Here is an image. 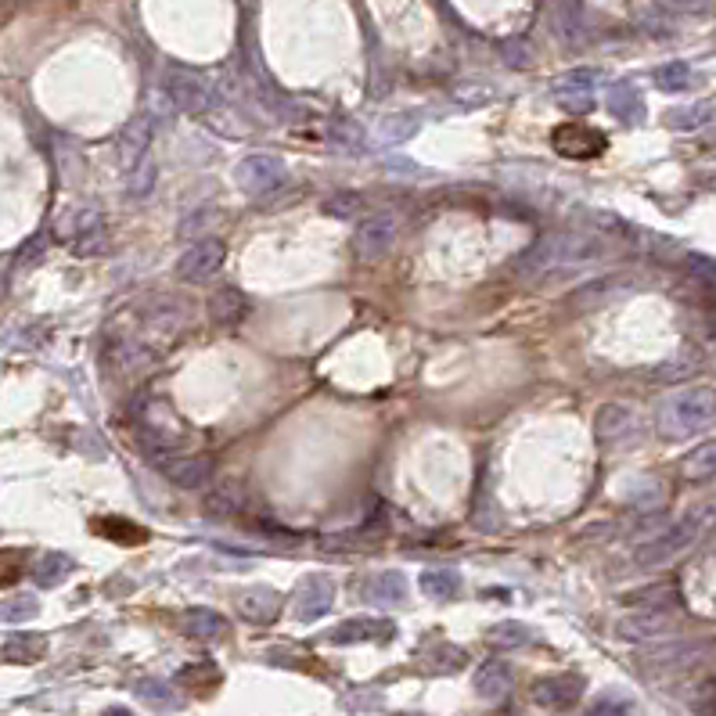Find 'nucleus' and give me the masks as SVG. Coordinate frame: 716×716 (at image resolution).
Segmentation results:
<instances>
[{"instance_id": "1", "label": "nucleus", "mask_w": 716, "mask_h": 716, "mask_svg": "<svg viewBox=\"0 0 716 716\" xmlns=\"http://www.w3.org/2000/svg\"><path fill=\"white\" fill-rule=\"evenodd\" d=\"M605 238L591 231H551L544 238L529 245L515 260V270L526 278H540V274H558V270H580L591 267L605 256Z\"/></svg>"}, {"instance_id": "2", "label": "nucleus", "mask_w": 716, "mask_h": 716, "mask_svg": "<svg viewBox=\"0 0 716 716\" xmlns=\"http://www.w3.org/2000/svg\"><path fill=\"white\" fill-rule=\"evenodd\" d=\"M716 526V504H695L688 508L677 522L659 533V537L645 540V544L634 547V565L641 569H655V565H670L677 555H684L688 547H695L709 529Z\"/></svg>"}, {"instance_id": "3", "label": "nucleus", "mask_w": 716, "mask_h": 716, "mask_svg": "<svg viewBox=\"0 0 716 716\" xmlns=\"http://www.w3.org/2000/svg\"><path fill=\"white\" fill-rule=\"evenodd\" d=\"M716 421L713 385H688L655 407V429L663 439H691Z\"/></svg>"}, {"instance_id": "4", "label": "nucleus", "mask_w": 716, "mask_h": 716, "mask_svg": "<svg viewBox=\"0 0 716 716\" xmlns=\"http://www.w3.org/2000/svg\"><path fill=\"white\" fill-rule=\"evenodd\" d=\"M594 436L601 447L609 450H627L641 443V418L627 403H601L594 414Z\"/></svg>"}, {"instance_id": "5", "label": "nucleus", "mask_w": 716, "mask_h": 716, "mask_svg": "<svg viewBox=\"0 0 716 716\" xmlns=\"http://www.w3.org/2000/svg\"><path fill=\"white\" fill-rule=\"evenodd\" d=\"M166 94H170L173 108H180V112H209V108L220 105V94H216L213 80H206V76L195 69L166 72Z\"/></svg>"}, {"instance_id": "6", "label": "nucleus", "mask_w": 716, "mask_h": 716, "mask_svg": "<svg viewBox=\"0 0 716 716\" xmlns=\"http://www.w3.org/2000/svg\"><path fill=\"white\" fill-rule=\"evenodd\" d=\"M396 234H400V224H396L393 213L367 216V220L357 224V231H353V256H357L360 263L385 260V256L396 249Z\"/></svg>"}, {"instance_id": "7", "label": "nucleus", "mask_w": 716, "mask_h": 716, "mask_svg": "<svg viewBox=\"0 0 716 716\" xmlns=\"http://www.w3.org/2000/svg\"><path fill=\"white\" fill-rule=\"evenodd\" d=\"M285 162L278 155H263V152H252L245 155L238 166H234V184L252 198H263L270 191H278L285 184Z\"/></svg>"}, {"instance_id": "8", "label": "nucleus", "mask_w": 716, "mask_h": 716, "mask_svg": "<svg viewBox=\"0 0 716 716\" xmlns=\"http://www.w3.org/2000/svg\"><path fill=\"white\" fill-rule=\"evenodd\" d=\"M713 652H716V641H670V645L648 648V652L641 655V666L655 673H677V670H691V666L706 663Z\"/></svg>"}, {"instance_id": "9", "label": "nucleus", "mask_w": 716, "mask_h": 716, "mask_svg": "<svg viewBox=\"0 0 716 716\" xmlns=\"http://www.w3.org/2000/svg\"><path fill=\"white\" fill-rule=\"evenodd\" d=\"M224 260H227V245L220 242V238H198L177 260V278L198 285V281L213 278L216 270L224 267Z\"/></svg>"}, {"instance_id": "10", "label": "nucleus", "mask_w": 716, "mask_h": 716, "mask_svg": "<svg viewBox=\"0 0 716 716\" xmlns=\"http://www.w3.org/2000/svg\"><path fill=\"white\" fill-rule=\"evenodd\" d=\"M155 468L180 490H198L213 479V457L202 454H173L170 450V454L155 457Z\"/></svg>"}, {"instance_id": "11", "label": "nucleus", "mask_w": 716, "mask_h": 716, "mask_svg": "<svg viewBox=\"0 0 716 716\" xmlns=\"http://www.w3.org/2000/svg\"><path fill=\"white\" fill-rule=\"evenodd\" d=\"M332 605H335V583L321 573L303 576L296 594H292V612H296L299 623H314V619L328 616Z\"/></svg>"}, {"instance_id": "12", "label": "nucleus", "mask_w": 716, "mask_h": 716, "mask_svg": "<svg viewBox=\"0 0 716 716\" xmlns=\"http://www.w3.org/2000/svg\"><path fill=\"white\" fill-rule=\"evenodd\" d=\"M551 144H555V152L565 155V159H594L609 148L605 134L591 130V126H580V123H565L558 126L555 134H551Z\"/></svg>"}, {"instance_id": "13", "label": "nucleus", "mask_w": 716, "mask_h": 716, "mask_svg": "<svg viewBox=\"0 0 716 716\" xmlns=\"http://www.w3.org/2000/svg\"><path fill=\"white\" fill-rule=\"evenodd\" d=\"M583 695V677L580 673H558V677H544V681L533 684V702L551 713H565L573 709Z\"/></svg>"}, {"instance_id": "14", "label": "nucleus", "mask_w": 716, "mask_h": 716, "mask_svg": "<svg viewBox=\"0 0 716 716\" xmlns=\"http://www.w3.org/2000/svg\"><path fill=\"white\" fill-rule=\"evenodd\" d=\"M234 609H238L242 619L256 623V627H267V623H274V619L281 616V594L274 591V587H267V583H256V587L238 591Z\"/></svg>"}, {"instance_id": "15", "label": "nucleus", "mask_w": 716, "mask_h": 716, "mask_svg": "<svg viewBox=\"0 0 716 716\" xmlns=\"http://www.w3.org/2000/svg\"><path fill=\"white\" fill-rule=\"evenodd\" d=\"M475 695L486 702H504L508 699V691L515 688V673L504 659H486L479 670H475V681H472Z\"/></svg>"}, {"instance_id": "16", "label": "nucleus", "mask_w": 716, "mask_h": 716, "mask_svg": "<svg viewBox=\"0 0 716 716\" xmlns=\"http://www.w3.org/2000/svg\"><path fill=\"white\" fill-rule=\"evenodd\" d=\"M670 630V609H637L616 623V634L623 641H648Z\"/></svg>"}, {"instance_id": "17", "label": "nucleus", "mask_w": 716, "mask_h": 716, "mask_svg": "<svg viewBox=\"0 0 716 716\" xmlns=\"http://www.w3.org/2000/svg\"><path fill=\"white\" fill-rule=\"evenodd\" d=\"M393 637V623H385V619H346L339 627L328 634L332 645H360V641H389Z\"/></svg>"}, {"instance_id": "18", "label": "nucleus", "mask_w": 716, "mask_h": 716, "mask_svg": "<svg viewBox=\"0 0 716 716\" xmlns=\"http://www.w3.org/2000/svg\"><path fill=\"white\" fill-rule=\"evenodd\" d=\"M148 144H152V119H144V116L134 119V123L119 134V162H123L126 173L148 155Z\"/></svg>"}, {"instance_id": "19", "label": "nucleus", "mask_w": 716, "mask_h": 716, "mask_svg": "<svg viewBox=\"0 0 716 716\" xmlns=\"http://www.w3.org/2000/svg\"><path fill=\"white\" fill-rule=\"evenodd\" d=\"M180 630L195 641H220L227 637V619L213 609H188L180 616Z\"/></svg>"}, {"instance_id": "20", "label": "nucleus", "mask_w": 716, "mask_h": 716, "mask_svg": "<svg viewBox=\"0 0 716 716\" xmlns=\"http://www.w3.org/2000/svg\"><path fill=\"white\" fill-rule=\"evenodd\" d=\"M605 101H609L612 116L623 119V123H641L645 119V98H641V90L634 83H612Z\"/></svg>"}, {"instance_id": "21", "label": "nucleus", "mask_w": 716, "mask_h": 716, "mask_svg": "<svg viewBox=\"0 0 716 716\" xmlns=\"http://www.w3.org/2000/svg\"><path fill=\"white\" fill-rule=\"evenodd\" d=\"M681 475L688 483H709V479H716V439L699 443V447L681 457Z\"/></svg>"}, {"instance_id": "22", "label": "nucleus", "mask_w": 716, "mask_h": 716, "mask_svg": "<svg viewBox=\"0 0 716 716\" xmlns=\"http://www.w3.org/2000/svg\"><path fill=\"white\" fill-rule=\"evenodd\" d=\"M421 594L432 601H450L461 594V576L454 573V569H447V565H436V569H425L421 573Z\"/></svg>"}, {"instance_id": "23", "label": "nucleus", "mask_w": 716, "mask_h": 716, "mask_svg": "<svg viewBox=\"0 0 716 716\" xmlns=\"http://www.w3.org/2000/svg\"><path fill=\"white\" fill-rule=\"evenodd\" d=\"M249 314V299L238 292V288H220L213 299H209V317L216 324H234Z\"/></svg>"}, {"instance_id": "24", "label": "nucleus", "mask_w": 716, "mask_h": 716, "mask_svg": "<svg viewBox=\"0 0 716 716\" xmlns=\"http://www.w3.org/2000/svg\"><path fill=\"white\" fill-rule=\"evenodd\" d=\"M367 598L375 605H389V609L403 605L407 601V580H403V573H378L367 587Z\"/></svg>"}, {"instance_id": "25", "label": "nucleus", "mask_w": 716, "mask_h": 716, "mask_svg": "<svg viewBox=\"0 0 716 716\" xmlns=\"http://www.w3.org/2000/svg\"><path fill=\"white\" fill-rule=\"evenodd\" d=\"M627 601L637 609H673L681 601V594H677V583H652L645 591L627 594Z\"/></svg>"}, {"instance_id": "26", "label": "nucleus", "mask_w": 716, "mask_h": 716, "mask_svg": "<svg viewBox=\"0 0 716 716\" xmlns=\"http://www.w3.org/2000/svg\"><path fill=\"white\" fill-rule=\"evenodd\" d=\"M655 87L666 90V94H681V90L695 87V72L684 62H670L663 69H655Z\"/></svg>"}, {"instance_id": "27", "label": "nucleus", "mask_w": 716, "mask_h": 716, "mask_svg": "<svg viewBox=\"0 0 716 716\" xmlns=\"http://www.w3.org/2000/svg\"><path fill=\"white\" fill-rule=\"evenodd\" d=\"M360 209H364V198L357 191H335L321 202V213L332 216V220H353Z\"/></svg>"}, {"instance_id": "28", "label": "nucleus", "mask_w": 716, "mask_h": 716, "mask_svg": "<svg viewBox=\"0 0 716 716\" xmlns=\"http://www.w3.org/2000/svg\"><path fill=\"white\" fill-rule=\"evenodd\" d=\"M137 695H141L148 706L155 709H173L177 706V691L170 688L166 681H159V677H144V681H137Z\"/></svg>"}, {"instance_id": "29", "label": "nucleus", "mask_w": 716, "mask_h": 716, "mask_svg": "<svg viewBox=\"0 0 716 716\" xmlns=\"http://www.w3.org/2000/svg\"><path fill=\"white\" fill-rule=\"evenodd\" d=\"M72 573V558L69 555H44V562L33 565V580L40 587H54Z\"/></svg>"}, {"instance_id": "30", "label": "nucleus", "mask_w": 716, "mask_h": 716, "mask_svg": "<svg viewBox=\"0 0 716 716\" xmlns=\"http://www.w3.org/2000/svg\"><path fill=\"white\" fill-rule=\"evenodd\" d=\"M44 637H29V634H18L11 637L8 645H4V659H11V663H33V659H40L44 655Z\"/></svg>"}, {"instance_id": "31", "label": "nucleus", "mask_w": 716, "mask_h": 716, "mask_svg": "<svg viewBox=\"0 0 716 716\" xmlns=\"http://www.w3.org/2000/svg\"><path fill=\"white\" fill-rule=\"evenodd\" d=\"M709 119H713V108L709 105H688V108L666 112V126H673V130H699Z\"/></svg>"}, {"instance_id": "32", "label": "nucleus", "mask_w": 716, "mask_h": 716, "mask_svg": "<svg viewBox=\"0 0 716 716\" xmlns=\"http://www.w3.org/2000/svg\"><path fill=\"white\" fill-rule=\"evenodd\" d=\"M490 645L497 648H522L533 641V630L522 627V623H497V627H490Z\"/></svg>"}, {"instance_id": "33", "label": "nucleus", "mask_w": 716, "mask_h": 716, "mask_svg": "<svg viewBox=\"0 0 716 716\" xmlns=\"http://www.w3.org/2000/svg\"><path fill=\"white\" fill-rule=\"evenodd\" d=\"M594 76H598L594 69H573V72H565V76H558L551 90H555V94H591Z\"/></svg>"}, {"instance_id": "34", "label": "nucleus", "mask_w": 716, "mask_h": 716, "mask_svg": "<svg viewBox=\"0 0 716 716\" xmlns=\"http://www.w3.org/2000/svg\"><path fill=\"white\" fill-rule=\"evenodd\" d=\"M630 281L623 278V274H616V278H601V281H594V285H587L583 292H576L573 296V303H594V296H616V292H623Z\"/></svg>"}, {"instance_id": "35", "label": "nucleus", "mask_w": 716, "mask_h": 716, "mask_svg": "<svg viewBox=\"0 0 716 716\" xmlns=\"http://www.w3.org/2000/svg\"><path fill=\"white\" fill-rule=\"evenodd\" d=\"M126 180H130V198H144L148 191H152V184H155V166H152V159L144 155L141 162H137L134 170L126 173Z\"/></svg>"}, {"instance_id": "36", "label": "nucleus", "mask_w": 716, "mask_h": 716, "mask_svg": "<svg viewBox=\"0 0 716 716\" xmlns=\"http://www.w3.org/2000/svg\"><path fill=\"white\" fill-rule=\"evenodd\" d=\"M36 616V598H11L0 605V623H22V619H33Z\"/></svg>"}, {"instance_id": "37", "label": "nucleus", "mask_w": 716, "mask_h": 716, "mask_svg": "<svg viewBox=\"0 0 716 716\" xmlns=\"http://www.w3.org/2000/svg\"><path fill=\"white\" fill-rule=\"evenodd\" d=\"M414 130H418V116H396L378 123V134H382L385 141H403V137H411Z\"/></svg>"}, {"instance_id": "38", "label": "nucleus", "mask_w": 716, "mask_h": 716, "mask_svg": "<svg viewBox=\"0 0 716 716\" xmlns=\"http://www.w3.org/2000/svg\"><path fill=\"white\" fill-rule=\"evenodd\" d=\"M238 493H234V486H224V490H216V493H209V501H206V511L209 515H234L238 511Z\"/></svg>"}, {"instance_id": "39", "label": "nucleus", "mask_w": 716, "mask_h": 716, "mask_svg": "<svg viewBox=\"0 0 716 716\" xmlns=\"http://www.w3.org/2000/svg\"><path fill=\"white\" fill-rule=\"evenodd\" d=\"M695 371V364L691 360H666V364H659L652 371L655 382H684V378Z\"/></svg>"}, {"instance_id": "40", "label": "nucleus", "mask_w": 716, "mask_h": 716, "mask_svg": "<svg viewBox=\"0 0 716 716\" xmlns=\"http://www.w3.org/2000/svg\"><path fill=\"white\" fill-rule=\"evenodd\" d=\"M663 11H673V15H706L713 11L716 0H655Z\"/></svg>"}, {"instance_id": "41", "label": "nucleus", "mask_w": 716, "mask_h": 716, "mask_svg": "<svg viewBox=\"0 0 716 716\" xmlns=\"http://www.w3.org/2000/svg\"><path fill=\"white\" fill-rule=\"evenodd\" d=\"M468 655L461 652V648H454V645H439L436 648V655H432V670H439V673H450V670H457V666L465 663Z\"/></svg>"}, {"instance_id": "42", "label": "nucleus", "mask_w": 716, "mask_h": 716, "mask_svg": "<svg viewBox=\"0 0 716 716\" xmlns=\"http://www.w3.org/2000/svg\"><path fill=\"white\" fill-rule=\"evenodd\" d=\"M504 62L515 65V69H522V65H533V51H529L526 40H508V44L501 47Z\"/></svg>"}, {"instance_id": "43", "label": "nucleus", "mask_w": 716, "mask_h": 716, "mask_svg": "<svg viewBox=\"0 0 716 716\" xmlns=\"http://www.w3.org/2000/svg\"><path fill=\"white\" fill-rule=\"evenodd\" d=\"M335 130V141H342V144H350L353 152H360V148H364V134H360V126L357 123H346V119H342V123H335L332 126Z\"/></svg>"}, {"instance_id": "44", "label": "nucleus", "mask_w": 716, "mask_h": 716, "mask_svg": "<svg viewBox=\"0 0 716 716\" xmlns=\"http://www.w3.org/2000/svg\"><path fill=\"white\" fill-rule=\"evenodd\" d=\"M216 213V209H198V213H191L188 216V220H184V224H180V238H191V234H198V231H202V227H206L209 224V216H213Z\"/></svg>"}, {"instance_id": "45", "label": "nucleus", "mask_w": 716, "mask_h": 716, "mask_svg": "<svg viewBox=\"0 0 716 716\" xmlns=\"http://www.w3.org/2000/svg\"><path fill=\"white\" fill-rule=\"evenodd\" d=\"M555 98L562 101V108H573V112H591L594 108L591 94H555Z\"/></svg>"}, {"instance_id": "46", "label": "nucleus", "mask_w": 716, "mask_h": 716, "mask_svg": "<svg viewBox=\"0 0 716 716\" xmlns=\"http://www.w3.org/2000/svg\"><path fill=\"white\" fill-rule=\"evenodd\" d=\"M691 267L706 270V274H713V278H709V281H716V263H713V260H706V256H691Z\"/></svg>"}, {"instance_id": "47", "label": "nucleus", "mask_w": 716, "mask_h": 716, "mask_svg": "<svg viewBox=\"0 0 716 716\" xmlns=\"http://www.w3.org/2000/svg\"><path fill=\"white\" fill-rule=\"evenodd\" d=\"M105 716H134V713H130V709H108Z\"/></svg>"}]
</instances>
